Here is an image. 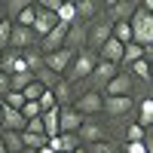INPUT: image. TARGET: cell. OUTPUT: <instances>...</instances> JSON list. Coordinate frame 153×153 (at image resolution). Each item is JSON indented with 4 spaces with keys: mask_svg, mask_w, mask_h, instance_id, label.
<instances>
[{
    "mask_svg": "<svg viewBox=\"0 0 153 153\" xmlns=\"http://www.w3.org/2000/svg\"><path fill=\"white\" fill-rule=\"evenodd\" d=\"M104 95H110V98H135V76L129 71H120L110 80V86L104 89Z\"/></svg>",
    "mask_w": 153,
    "mask_h": 153,
    "instance_id": "cell-7",
    "label": "cell"
},
{
    "mask_svg": "<svg viewBox=\"0 0 153 153\" xmlns=\"http://www.w3.org/2000/svg\"><path fill=\"white\" fill-rule=\"evenodd\" d=\"M132 34H135V43L150 49L153 46V12H147L144 6H138V12L132 16Z\"/></svg>",
    "mask_w": 153,
    "mask_h": 153,
    "instance_id": "cell-2",
    "label": "cell"
},
{
    "mask_svg": "<svg viewBox=\"0 0 153 153\" xmlns=\"http://www.w3.org/2000/svg\"><path fill=\"white\" fill-rule=\"evenodd\" d=\"M123 55H126V46L117 40V37H110V40L101 46V52H98L101 61H107V65H117V68H123Z\"/></svg>",
    "mask_w": 153,
    "mask_h": 153,
    "instance_id": "cell-12",
    "label": "cell"
},
{
    "mask_svg": "<svg viewBox=\"0 0 153 153\" xmlns=\"http://www.w3.org/2000/svg\"><path fill=\"white\" fill-rule=\"evenodd\" d=\"M34 22H37V3H31V6L16 19V25H22V28H34Z\"/></svg>",
    "mask_w": 153,
    "mask_h": 153,
    "instance_id": "cell-30",
    "label": "cell"
},
{
    "mask_svg": "<svg viewBox=\"0 0 153 153\" xmlns=\"http://www.w3.org/2000/svg\"><path fill=\"white\" fill-rule=\"evenodd\" d=\"M0 101H3V104H6V107H16V110H22L25 104H28V98H25L22 92H9L6 98H0Z\"/></svg>",
    "mask_w": 153,
    "mask_h": 153,
    "instance_id": "cell-33",
    "label": "cell"
},
{
    "mask_svg": "<svg viewBox=\"0 0 153 153\" xmlns=\"http://www.w3.org/2000/svg\"><path fill=\"white\" fill-rule=\"evenodd\" d=\"M0 71H3V74H9V76H16V74H25V71H28V61H25V52H16V49H6L3 61H0Z\"/></svg>",
    "mask_w": 153,
    "mask_h": 153,
    "instance_id": "cell-13",
    "label": "cell"
},
{
    "mask_svg": "<svg viewBox=\"0 0 153 153\" xmlns=\"http://www.w3.org/2000/svg\"><path fill=\"white\" fill-rule=\"evenodd\" d=\"M55 16H58L61 25H74V22H80V19H76V3H61Z\"/></svg>",
    "mask_w": 153,
    "mask_h": 153,
    "instance_id": "cell-25",
    "label": "cell"
},
{
    "mask_svg": "<svg viewBox=\"0 0 153 153\" xmlns=\"http://www.w3.org/2000/svg\"><path fill=\"white\" fill-rule=\"evenodd\" d=\"M98 52H92V49H80L76 52V58H74V65H71V71L65 74V80L71 83V86H83L89 76H92V71L98 68Z\"/></svg>",
    "mask_w": 153,
    "mask_h": 153,
    "instance_id": "cell-1",
    "label": "cell"
},
{
    "mask_svg": "<svg viewBox=\"0 0 153 153\" xmlns=\"http://www.w3.org/2000/svg\"><path fill=\"white\" fill-rule=\"evenodd\" d=\"M3 144L9 153H22L25 150V141H22V132H3Z\"/></svg>",
    "mask_w": 153,
    "mask_h": 153,
    "instance_id": "cell-26",
    "label": "cell"
},
{
    "mask_svg": "<svg viewBox=\"0 0 153 153\" xmlns=\"http://www.w3.org/2000/svg\"><path fill=\"white\" fill-rule=\"evenodd\" d=\"M74 153H89V150H86V147H80V150H74Z\"/></svg>",
    "mask_w": 153,
    "mask_h": 153,
    "instance_id": "cell-38",
    "label": "cell"
},
{
    "mask_svg": "<svg viewBox=\"0 0 153 153\" xmlns=\"http://www.w3.org/2000/svg\"><path fill=\"white\" fill-rule=\"evenodd\" d=\"M3 19H6V12H0V25H3Z\"/></svg>",
    "mask_w": 153,
    "mask_h": 153,
    "instance_id": "cell-39",
    "label": "cell"
},
{
    "mask_svg": "<svg viewBox=\"0 0 153 153\" xmlns=\"http://www.w3.org/2000/svg\"><path fill=\"white\" fill-rule=\"evenodd\" d=\"M74 107L83 113L86 120H95V117H101L104 113V95L101 92H83V95H76V101H74Z\"/></svg>",
    "mask_w": 153,
    "mask_h": 153,
    "instance_id": "cell-4",
    "label": "cell"
},
{
    "mask_svg": "<svg viewBox=\"0 0 153 153\" xmlns=\"http://www.w3.org/2000/svg\"><path fill=\"white\" fill-rule=\"evenodd\" d=\"M3 55H6V52H3V49H0V61H3Z\"/></svg>",
    "mask_w": 153,
    "mask_h": 153,
    "instance_id": "cell-40",
    "label": "cell"
},
{
    "mask_svg": "<svg viewBox=\"0 0 153 153\" xmlns=\"http://www.w3.org/2000/svg\"><path fill=\"white\" fill-rule=\"evenodd\" d=\"M123 71H129V74L135 76V83H150V61H147V58L135 61L132 68H123ZM150 86H153V83H150Z\"/></svg>",
    "mask_w": 153,
    "mask_h": 153,
    "instance_id": "cell-18",
    "label": "cell"
},
{
    "mask_svg": "<svg viewBox=\"0 0 153 153\" xmlns=\"http://www.w3.org/2000/svg\"><path fill=\"white\" fill-rule=\"evenodd\" d=\"M34 80H37V76H34L31 71H25V74H16V76H12V92H25V89H28Z\"/></svg>",
    "mask_w": 153,
    "mask_h": 153,
    "instance_id": "cell-28",
    "label": "cell"
},
{
    "mask_svg": "<svg viewBox=\"0 0 153 153\" xmlns=\"http://www.w3.org/2000/svg\"><path fill=\"white\" fill-rule=\"evenodd\" d=\"M22 113H25V120L31 123V120H40L43 117V107H40V101H28V104L22 107Z\"/></svg>",
    "mask_w": 153,
    "mask_h": 153,
    "instance_id": "cell-31",
    "label": "cell"
},
{
    "mask_svg": "<svg viewBox=\"0 0 153 153\" xmlns=\"http://www.w3.org/2000/svg\"><path fill=\"white\" fill-rule=\"evenodd\" d=\"M135 123H138V126H144V129H153V95H147V98H138Z\"/></svg>",
    "mask_w": 153,
    "mask_h": 153,
    "instance_id": "cell-15",
    "label": "cell"
},
{
    "mask_svg": "<svg viewBox=\"0 0 153 153\" xmlns=\"http://www.w3.org/2000/svg\"><path fill=\"white\" fill-rule=\"evenodd\" d=\"M141 58H144V46L129 43V46H126V55H123V68H132L135 61H141Z\"/></svg>",
    "mask_w": 153,
    "mask_h": 153,
    "instance_id": "cell-24",
    "label": "cell"
},
{
    "mask_svg": "<svg viewBox=\"0 0 153 153\" xmlns=\"http://www.w3.org/2000/svg\"><path fill=\"white\" fill-rule=\"evenodd\" d=\"M113 37L123 43V46H129V43H135V34H132V22H117L113 25Z\"/></svg>",
    "mask_w": 153,
    "mask_h": 153,
    "instance_id": "cell-20",
    "label": "cell"
},
{
    "mask_svg": "<svg viewBox=\"0 0 153 153\" xmlns=\"http://www.w3.org/2000/svg\"><path fill=\"white\" fill-rule=\"evenodd\" d=\"M0 12H6V9H3V3H0Z\"/></svg>",
    "mask_w": 153,
    "mask_h": 153,
    "instance_id": "cell-42",
    "label": "cell"
},
{
    "mask_svg": "<svg viewBox=\"0 0 153 153\" xmlns=\"http://www.w3.org/2000/svg\"><path fill=\"white\" fill-rule=\"evenodd\" d=\"M0 153H9V150H6V144H3V135H0Z\"/></svg>",
    "mask_w": 153,
    "mask_h": 153,
    "instance_id": "cell-37",
    "label": "cell"
},
{
    "mask_svg": "<svg viewBox=\"0 0 153 153\" xmlns=\"http://www.w3.org/2000/svg\"><path fill=\"white\" fill-rule=\"evenodd\" d=\"M0 135H3V129H0Z\"/></svg>",
    "mask_w": 153,
    "mask_h": 153,
    "instance_id": "cell-43",
    "label": "cell"
},
{
    "mask_svg": "<svg viewBox=\"0 0 153 153\" xmlns=\"http://www.w3.org/2000/svg\"><path fill=\"white\" fill-rule=\"evenodd\" d=\"M144 144H147V153H153V129H147V141Z\"/></svg>",
    "mask_w": 153,
    "mask_h": 153,
    "instance_id": "cell-36",
    "label": "cell"
},
{
    "mask_svg": "<svg viewBox=\"0 0 153 153\" xmlns=\"http://www.w3.org/2000/svg\"><path fill=\"white\" fill-rule=\"evenodd\" d=\"M22 141H25V150H37V153H40L49 144V138L46 135H34V132H22Z\"/></svg>",
    "mask_w": 153,
    "mask_h": 153,
    "instance_id": "cell-21",
    "label": "cell"
},
{
    "mask_svg": "<svg viewBox=\"0 0 153 153\" xmlns=\"http://www.w3.org/2000/svg\"><path fill=\"white\" fill-rule=\"evenodd\" d=\"M89 153H123V144L117 141H98V144H89Z\"/></svg>",
    "mask_w": 153,
    "mask_h": 153,
    "instance_id": "cell-27",
    "label": "cell"
},
{
    "mask_svg": "<svg viewBox=\"0 0 153 153\" xmlns=\"http://www.w3.org/2000/svg\"><path fill=\"white\" fill-rule=\"evenodd\" d=\"M22 153H37V150H22Z\"/></svg>",
    "mask_w": 153,
    "mask_h": 153,
    "instance_id": "cell-41",
    "label": "cell"
},
{
    "mask_svg": "<svg viewBox=\"0 0 153 153\" xmlns=\"http://www.w3.org/2000/svg\"><path fill=\"white\" fill-rule=\"evenodd\" d=\"M34 76H37V83H43V86L49 89V92H52V89H55V86H58L61 80H65V76H58L55 71H49V68H43V71H37Z\"/></svg>",
    "mask_w": 153,
    "mask_h": 153,
    "instance_id": "cell-23",
    "label": "cell"
},
{
    "mask_svg": "<svg viewBox=\"0 0 153 153\" xmlns=\"http://www.w3.org/2000/svg\"><path fill=\"white\" fill-rule=\"evenodd\" d=\"M58 25H61V22H58V16H55L52 9H46L43 3H37V22H34V34L40 37V40H43L46 34H52V31L58 28Z\"/></svg>",
    "mask_w": 153,
    "mask_h": 153,
    "instance_id": "cell-10",
    "label": "cell"
},
{
    "mask_svg": "<svg viewBox=\"0 0 153 153\" xmlns=\"http://www.w3.org/2000/svg\"><path fill=\"white\" fill-rule=\"evenodd\" d=\"M83 123H86V117L76 107H61V135H65V132L68 135H76L83 129Z\"/></svg>",
    "mask_w": 153,
    "mask_h": 153,
    "instance_id": "cell-14",
    "label": "cell"
},
{
    "mask_svg": "<svg viewBox=\"0 0 153 153\" xmlns=\"http://www.w3.org/2000/svg\"><path fill=\"white\" fill-rule=\"evenodd\" d=\"M74 58H76V52H71V49H58V52L46 55V68L55 71L58 76H65V74L71 71V65H74Z\"/></svg>",
    "mask_w": 153,
    "mask_h": 153,
    "instance_id": "cell-11",
    "label": "cell"
},
{
    "mask_svg": "<svg viewBox=\"0 0 153 153\" xmlns=\"http://www.w3.org/2000/svg\"><path fill=\"white\" fill-rule=\"evenodd\" d=\"M43 92H46V86L34 80V83H31V86H28V89H25V92H22V95L28 98V101H40V98H43Z\"/></svg>",
    "mask_w": 153,
    "mask_h": 153,
    "instance_id": "cell-32",
    "label": "cell"
},
{
    "mask_svg": "<svg viewBox=\"0 0 153 153\" xmlns=\"http://www.w3.org/2000/svg\"><path fill=\"white\" fill-rule=\"evenodd\" d=\"M135 110H138V98H110V95H104V117L107 120L132 117Z\"/></svg>",
    "mask_w": 153,
    "mask_h": 153,
    "instance_id": "cell-6",
    "label": "cell"
},
{
    "mask_svg": "<svg viewBox=\"0 0 153 153\" xmlns=\"http://www.w3.org/2000/svg\"><path fill=\"white\" fill-rule=\"evenodd\" d=\"M49 147H52L55 153H74V150H80L83 147V141H80V135H58V138H52L49 141Z\"/></svg>",
    "mask_w": 153,
    "mask_h": 153,
    "instance_id": "cell-16",
    "label": "cell"
},
{
    "mask_svg": "<svg viewBox=\"0 0 153 153\" xmlns=\"http://www.w3.org/2000/svg\"><path fill=\"white\" fill-rule=\"evenodd\" d=\"M104 6V16L117 25V22H132V16L138 12V0H107V3H101Z\"/></svg>",
    "mask_w": 153,
    "mask_h": 153,
    "instance_id": "cell-5",
    "label": "cell"
},
{
    "mask_svg": "<svg viewBox=\"0 0 153 153\" xmlns=\"http://www.w3.org/2000/svg\"><path fill=\"white\" fill-rule=\"evenodd\" d=\"M110 37H113V22L104 16V12H101L95 22H89V46H86V49L101 52V46H104Z\"/></svg>",
    "mask_w": 153,
    "mask_h": 153,
    "instance_id": "cell-3",
    "label": "cell"
},
{
    "mask_svg": "<svg viewBox=\"0 0 153 153\" xmlns=\"http://www.w3.org/2000/svg\"><path fill=\"white\" fill-rule=\"evenodd\" d=\"M55 101H58V107H74V101H76V86H71L68 80H61L55 89Z\"/></svg>",
    "mask_w": 153,
    "mask_h": 153,
    "instance_id": "cell-17",
    "label": "cell"
},
{
    "mask_svg": "<svg viewBox=\"0 0 153 153\" xmlns=\"http://www.w3.org/2000/svg\"><path fill=\"white\" fill-rule=\"evenodd\" d=\"M123 153H147L144 141H135V144H123Z\"/></svg>",
    "mask_w": 153,
    "mask_h": 153,
    "instance_id": "cell-35",
    "label": "cell"
},
{
    "mask_svg": "<svg viewBox=\"0 0 153 153\" xmlns=\"http://www.w3.org/2000/svg\"><path fill=\"white\" fill-rule=\"evenodd\" d=\"M76 135H80L83 147H89V144H98V141H110V135H107V126L101 123L98 117H95V120H86V123H83V129L76 132Z\"/></svg>",
    "mask_w": 153,
    "mask_h": 153,
    "instance_id": "cell-8",
    "label": "cell"
},
{
    "mask_svg": "<svg viewBox=\"0 0 153 153\" xmlns=\"http://www.w3.org/2000/svg\"><path fill=\"white\" fill-rule=\"evenodd\" d=\"M135 141H147V129L138 123H129L126 126V135H123V144H135Z\"/></svg>",
    "mask_w": 153,
    "mask_h": 153,
    "instance_id": "cell-19",
    "label": "cell"
},
{
    "mask_svg": "<svg viewBox=\"0 0 153 153\" xmlns=\"http://www.w3.org/2000/svg\"><path fill=\"white\" fill-rule=\"evenodd\" d=\"M9 92H12V76L0 71V98H6Z\"/></svg>",
    "mask_w": 153,
    "mask_h": 153,
    "instance_id": "cell-34",
    "label": "cell"
},
{
    "mask_svg": "<svg viewBox=\"0 0 153 153\" xmlns=\"http://www.w3.org/2000/svg\"><path fill=\"white\" fill-rule=\"evenodd\" d=\"M12 28H16V22H9V19H3V25H0V49H9V43H12Z\"/></svg>",
    "mask_w": 153,
    "mask_h": 153,
    "instance_id": "cell-29",
    "label": "cell"
},
{
    "mask_svg": "<svg viewBox=\"0 0 153 153\" xmlns=\"http://www.w3.org/2000/svg\"><path fill=\"white\" fill-rule=\"evenodd\" d=\"M9 49H16V52L40 49V37L34 34V28H22V25H16V28H12V43H9Z\"/></svg>",
    "mask_w": 153,
    "mask_h": 153,
    "instance_id": "cell-9",
    "label": "cell"
},
{
    "mask_svg": "<svg viewBox=\"0 0 153 153\" xmlns=\"http://www.w3.org/2000/svg\"><path fill=\"white\" fill-rule=\"evenodd\" d=\"M28 6H31V0H6V3H3V9H6V19H9V22H16V19L22 16V12L28 9Z\"/></svg>",
    "mask_w": 153,
    "mask_h": 153,
    "instance_id": "cell-22",
    "label": "cell"
}]
</instances>
